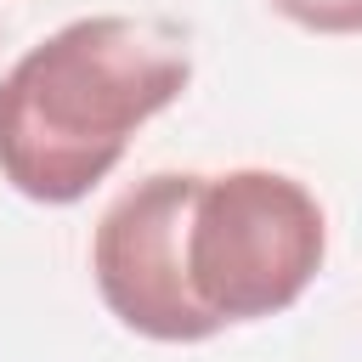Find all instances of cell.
Wrapping results in <instances>:
<instances>
[{
	"mask_svg": "<svg viewBox=\"0 0 362 362\" xmlns=\"http://www.w3.org/2000/svg\"><path fill=\"white\" fill-rule=\"evenodd\" d=\"M272 6L317 34H362V0H272Z\"/></svg>",
	"mask_w": 362,
	"mask_h": 362,
	"instance_id": "4",
	"label": "cell"
},
{
	"mask_svg": "<svg viewBox=\"0 0 362 362\" xmlns=\"http://www.w3.org/2000/svg\"><path fill=\"white\" fill-rule=\"evenodd\" d=\"M322 249L328 226L300 181L272 170L198 175L187 209V283L221 328L294 305Z\"/></svg>",
	"mask_w": 362,
	"mask_h": 362,
	"instance_id": "2",
	"label": "cell"
},
{
	"mask_svg": "<svg viewBox=\"0 0 362 362\" xmlns=\"http://www.w3.org/2000/svg\"><path fill=\"white\" fill-rule=\"evenodd\" d=\"M187 45L164 23L79 17L0 79V175L40 204L85 198L141 119L187 90Z\"/></svg>",
	"mask_w": 362,
	"mask_h": 362,
	"instance_id": "1",
	"label": "cell"
},
{
	"mask_svg": "<svg viewBox=\"0 0 362 362\" xmlns=\"http://www.w3.org/2000/svg\"><path fill=\"white\" fill-rule=\"evenodd\" d=\"M198 175H147L96 221V288L107 311L147 339H209L221 322L187 283V209Z\"/></svg>",
	"mask_w": 362,
	"mask_h": 362,
	"instance_id": "3",
	"label": "cell"
}]
</instances>
